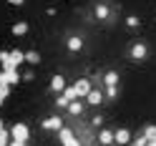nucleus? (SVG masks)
<instances>
[{
    "mask_svg": "<svg viewBox=\"0 0 156 146\" xmlns=\"http://www.w3.org/2000/svg\"><path fill=\"white\" fill-rule=\"evenodd\" d=\"M10 136H13L15 141H25V144H28V139H30V129H28L25 123H13Z\"/></svg>",
    "mask_w": 156,
    "mask_h": 146,
    "instance_id": "nucleus-1",
    "label": "nucleus"
},
{
    "mask_svg": "<svg viewBox=\"0 0 156 146\" xmlns=\"http://www.w3.org/2000/svg\"><path fill=\"white\" fill-rule=\"evenodd\" d=\"M58 134H61V144H63V146H83L81 141H78V136H76L71 129H61Z\"/></svg>",
    "mask_w": 156,
    "mask_h": 146,
    "instance_id": "nucleus-2",
    "label": "nucleus"
},
{
    "mask_svg": "<svg viewBox=\"0 0 156 146\" xmlns=\"http://www.w3.org/2000/svg\"><path fill=\"white\" fill-rule=\"evenodd\" d=\"M73 86H76V93H78V98H86V96H88V93L93 91V86H91V81H88V78H78Z\"/></svg>",
    "mask_w": 156,
    "mask_h": 146,
    "instance_id": "nucleus-3",
    "label": "nucleus"
},
{
    "mask_svg": "<svg viewBox=\"0 0 156 146\" xmlns=\"http://www.w3.org/2000/svg\"><path fill=\"white\" fill-rule=\"evenodd\" d=\"M146 55H149V45L146 43H133L131 45V58L133 61H146Z\"/></svg>",
    "mask_w": 156,
    "mask_h": 146,
    "instance_id": "nucleus-4",
    "label": "nucleus"
},
{
    "mask_svg": "<svg viewBox=\"0 0 156 146\" xmlns=\"http://www.w3.org/2000/svg\"><path fill=\"white\" fill-rule=\"evenodd\" d=\"M113 144H116V146H129V144H131V131H129V129L113 131Z\"/></svg>",
    "mask_w": 156,
    "mask_h": 146,
    "instance_id": "nucleus-5",
    "label": "nucleus"
},
{
    "mask_svg": "<svg viewBox=\"0 0 156 146\" xmlns=\"http://www.w3.org/2000/svg\"><path fill=\"white\" fill-rule=\"evenodd\" d=\"M41 126H43L45 131H61L63 129V119H61V116H48Z\"/></svg>",
    "mask_w": 156,
    "mask_h": 146,
    "instance_id": "nucleus-6",
    "label": "nucleus"
},
{
    "mask_svg": "<svg viewBox=\"0 0 156 146\" xmlns=\"http://www.w3.org/2000/svg\"><path fill=\"white\" fill-rule=\"evenodd\" d=\"M66 48H68L71 53H78V51H83V38H81V35H71V38L66 41Z\"/></svg>",
    "mask_w": 156,
    "mask_h": 146,
    "instance_id": "nucleus-7",
    "label": "nucleus"
},
{
    "mask_svg": "<svg viewBox=\"0 0 156 146\" xmlns=\"http://www.w3.org/2000/svg\"><path fill=\"white\" fill-rule=\"evenodd\" d=\"M93 15L98 18V20H108V18H111V8L106 5V3H96V8H93Z\"/></svg>",
    "mask_w": 156,
    "mask_h": 146,
    "instance_id": "nucleus-8",
    "label": "nucleus"
},
{
    "mask_svg": "<svg viewBox=\"0 0 156 146\" xmlns=\"http://www.w3.org/2000/svg\"><path fill=\"white\" fill-rule=\"evenodd\" d=\"M51 91L53 93H63L66 91V78H63L61 73H55L53 78H51Z\"/></svg>",
    "mask_w": 156,
    "mask_h": 146,
    "instance_id": "nucleus-9",
    "label": "nucleus"
},
{
    "mask_svg": "<svg viewBox=\"0 0 156 146\" xmlns=\"http://www.w3.org/2000/svg\"><path fill=\"white\" fill-rule=\"evenodd\" d=\"M86 103H88V106H101V103H103V91L93 88L88 96H86Z\"/></svg>",
    "mask_w": 156,
    "mask_h": 146,
    "instance_id": "nucleus-10",
    "label": "nucleus"
},
{
    "mask_svg": "<svg viewBox=\"0 0 156 146\" xmlns=\"http://www.w3.org/2000/svg\"><path fill=\"white\" fill-rule=\"evenodd\" d=\"M83 109H86V103H83V101H78V98L68 103V113H71V116H81Z\"/></svg>",
    "mask_w": 156,
    "mask_h": 146,
    "instance_id": "nucleus-11",
    "label": "nucleus"
},
{
    "mask_svg": "<svg viewBox=\"0 0 156 146\" xmlns=\"http://www.w3.org/2000/svg\"><path fill=\"white\" fill-rule=\"evenodd\" d=\"M0 63H3V71H15V66L10 61V51H0Z\"/></svg>",
    "mask_w": 156,
    "mask_h": 146,
    "instance_id": "nucleus-12",
    "label": "nucleus"
},
{
    "mask_svg": "<svg viewBox=\"0 0 156 146\" xmlns=\"http://www.w3.org/2000/svg\"><path fill=\"white\" fill-rule=\"evenodd\" d=\"M98 144H101V146H111V144H113V131H111V129H103V131L98 134Z\"/></svg>",
    "mask_w": 156,
    "mask_h": 146,
    "instance_id": "nucleus-13",
    "label": "nucleus"
},
{
    "mask_svg": "<svg viewBox=\"0 0 156 146\" xmlns=\"http://www.w3.org/2000/svg\"><path fill=\"white\" fill-rule=\"evenodd\" d=\"M103 86L108 88V86H119V73L116 71H106L103 73Z\"/></svg>",
    "mask_w": 156,
    "mask_h": 146,
    "instance_id": "nucleus-14",
    "label": "nucleus"
},
{
    "mask_svg": "<svg viewBox=\"0 0 156 146\" xmlns=\"http://www.w3.org/2000/svg\"><path fill=\"white\" fill-rule=\"evenodd\" d=\"M10 61H13L15 68H18V66H23V63H25V53H23V51H18V48H13V51H10Z\"/></svg>",
    "mask_w": 156,
    "mask_h": 146,
    "instance_id": "nucleus-15",
    "label": "nucleus"
},
{
    "mask_svg": "<svg viewBox=\"0 0 156 146\" xmlns=\"http://www.w3.org/2000/svg\"><path fill=\"white\" fill-rule=\"evenodd\" d=\"M25 33H28V23H25V20H18V23L13 25V35H15V38H23Z\"/></svg>",
    "mask_w": 156,
    "mask_h": 146,
    "instance_id": "nucleus-16",
    "label": "nucleus"
},
{
    "mask_svg": "<svg viewBox=\"0 0 156 146\" xmlns=\"http://www.w3.org/2000/svg\"><path fill=\"white\" fill-rule=\"evenodd\" d=\"M5 76H8V83H10V86H18L23 81V76L18 73V68H15V71H5Z\"/></svg>",
    "mask_w": 156,
    "mask_h": 146,
    "instance_id": "nucleus-17",
    "label": "nucleus"
},
{
    "mask_svg": "<svg viewBox=\"0 0 156 146\" xmlns=\"http://www.w3.org/2000/svg\"><path fill=\"white\" fill-rule=\"evenodd\" d=\"M25 63L38 66V63H41V53H38V51H28V53H25Z\"/></svg>",
    "mask_w": 156,
    "mask_h": 146,
    "instance_id": "nucleus-18",
    "label": "nucleus"
},
{
    "mask_svg": "<svg viewBox=\"0 0 156 146\" xmlns=\"http://www.w3.org/2000/svg\"><path fill=\"white\" fill-rule=\"evenodd\" d=\"M10 139H13V136H10V131H8V129L0 131V146H10Z\"/></svg>",
    "mask_w": 156,
    "mask_h": 146,
    "instance_id": "nucleus-19",
    "label": "nucleus"
},
{
    "mask_svg": "<svg viewBox=\"0 0 156 146\" xmlns=\"http://www.w3.org/2000/svg\"><path fill=\"white\" fill-rule=\"evenodd\" d=\"M63 96L68 101H76L78 98V93H76V86H66V91H63Z\"/></svg>",
    "mask_w": 156,
    "mask_h": 146,
    "instance_id": "nucleus-20",
    "label": "nucleus"
},
{
    "mask_svg": "<svg viewBox=\"0 0 156 146\" xmlns=\"http://www.w3.org/2000/svg\"><path fill=\"white\" fill-rule=\"evenodd\" d=\"M126 25H129L131 30H136V28L141 25V20H139V18H136V15H129V18H126Z\"/></svg>",
    "mask_w": 156,
    "mask_h": 146,
    "instance_id": "nucleus-21",
    "label": "nucleus"
},
{
    "mask_svg": "<svg viewBox=\"0 0 156 146\" xmlns=\"http://www.w3.org/2000/svg\"><path fill=\"white\" fill-rule=\"evenodd\" d=\"M144 136H146L149 141H156V126H146V129H144Z\"/></svg>",
    "mask_w": 156,
    "mask_h": 146,
    "instance_id": "nucleus-22",
    "label": "nucleus"
},
{
    "mask_svg": "<svg viewBox=\"0 0 156 146\" xmlns=\"http://www.w3.org/2000/svg\"><path fill=\"white\" fill-rule=\"evenodd\" d=\"M68 103H71V101H68V98H66L63 93H61V96L55 98V106H58V109H68Z\"/></svg>",
    "mask_w": 156,
    "mask_h": 146,
    "instance_id": "nucleus-23",
    "label": "nucleus"
},
{
    "mask_svg": "<svg viewBox=\"0 0 156 146\" xmlns=\"http://www.w3.org/2000/svg\"><path fill=\"white\" fill-rule=\"evenodd\" d=\"M133 146H149V139H146L144 134H141V136H136V139H133Z\"/></svg>",
    "mask_w": 156,
    "mask_h": 146,
    "instance_id": "nucleus-24",
    "label": "nucleus"
},
{
    "mask_svg": "<svg viewBox=\"0 0 156 146\" xmlns=\"http://www.w3.org/2000/svg\"><path fill=\"white\" fill-rule=\"evenodd\" d=\"M106 96H108V98H116V96H119V88H116V86H108V88H106Z\"/></svg>",
    "mask_w": 156,
    "mask_h": 146,
    "instance_id": "nucleus-25",
    "label": "nucleus"
},
{
    "mask_svg": "<svg viewBox=\"0 0 156 146\" xmlns=\"http://www.w3.org/2000/svg\"><path fill=\"white\" fill-rule=\"evenodd\" d=\"M0 96L8 98V96H10V86H0Z\"/></svg>",
    "mask_w": 156,
    "mask_h": 146,
    "instance_id": "nucleus-26",
    "label": "nucleus"
},
{
    "mask_svg": "<svg viewBox=\"0 0 156 146\" xmlns=\"http://www.w3.org/2000/svg\"><path fill=\"white\" fill-rule=\"evenodd\" d=\"M33 78H35L33 71H25V73H23V81H33Z\"/></svg>",
    "mask_w": 156,
    "mask_h": 146,
    "instance_id": "nucleus-27",
    "label": "nucleus"
},
{
    "mask_svg": "<svg viewBox=\"0 0 156 146\" xmlns=\"http://www.w3.org/2000/svg\"><path fill=\"white\" fill-rule=\"evenodd\" d=\"M25 3V0H8V5H13V8H20Z\"/></svg>",
    "mask_w": 156,
    "mask_h": 146,
    "instance_id": "nucleus-28",
    "label": "nucleus"
},
{
    "mask_svg": "<svg viewBox=\"0 0 156 146\" xmlns=\"http://www.w3.org/2000/svg\"><path fill=\"white\" fill-rule=\"evenodd\" d=\"M10 146H25V141H15V139H10Z\"/></svg>",
    "mask_w": 156,
    "mask_h": 146,
    "instance_id": "nucleus-29",
    "label": "nucleus"
},
{
    "mask_svg": "<svg viewBox=\"0 0 156 146\" xmlns=\"http://www.w3.org/2000/svg\"><path fill=\"white\" fill-rule=\"evenodd\" d=\"M3 129H5V123H3V119H0V131H3Z\"/></svg>",
    "mask_w": 156,
    "mask_h": 146,
    "instance_id": "nucleus-30",
    "label": "nucleus"
},
{
    "mask_svg": "<svg viewBox=\"0 0 156 146\" xmlns=\"http://www.w3.org/2000/svg\"><path fill=\"white\" fill-rule=\"evenodd\" d=\"M3 101H5V98H3V96H0V103H3Z\"/></svg>",
    "mask_w": 156,
    "mask_h": 146,
    "instance_id": "nucleus-31",
    "label": "nucleus"
}]
</instances>
